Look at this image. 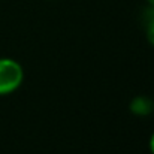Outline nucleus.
<instances>
[{
    "instance_id": "4",
    "label": "nucleus",
    "mask_w": 154,
    "mask_h": 154,
    "mask_svg": "<svg viewBox=\"0 0 154 154\" xmlns=\"http://www.w3.org/2000/svg\"><path fill=\"white\" fill-rule=\"evenodd\" d=\"M148 147H150V151H151V154H154V132H153V135L150 136V142H148Z\"/></svg>"
},
{
    "instance_id": "5",
    "label": "nucleus",
    "mask_w": 154,
    "mask_h": 154,
    "mask_svg": "<svg viewBox=\"0 0 154 154\" xmlns=\"http://www.w3.org/2000/svg\"><path fill=\"white\" fill-rule=\"evenodd\" d=\"M147 3H148L150 6H154V0H147Z\"/></svg>"
},
{
    "instance_id": "2",
    "label": "nucleus",
    "mask_w": 154,
    "mask_h": 154,
    "mask_svg": "<svg viewBox=\"0 0 154 154\" xmlns=\"http://www.w3.org/2000/svg\"><path fill=\"white\" fill-rule=\"evenodd\" d=\"M129 108L136 117H147L154 111V102L147 96H136L132 99Z\"/></svg>"
},
{
    "instance_id": "3",
    "label": "nucleus",
    "mask_w": 154,
    "mask_h": 154,
    "mask_svg": "<svg viewBox=\"0 0 154 154\" xmlns=\"http://www.w3.org/2000/svg\"><path fill=\"white\" fill-rule=\"evenodd\" d=\"M142 23L145 26V36L148 44L154 47V6H147L142 12Z\"/></svg>"
},
{
    "instance_id": "1",
    "label": "nucleus",
    "mask_w": 154,
    "mask_h": 154,
    "mask_svg": "<svg viewBox=\"0 0 154 154\" xmlns=\"http://www.w3.org/2000/svg\"><path fill=\"white\" fill-rule=\"evenodd\" d=\"M24 81V69L20 61L2 57L0 58V96H8L17 91Z\"/></svg>"
}]
</instances>
